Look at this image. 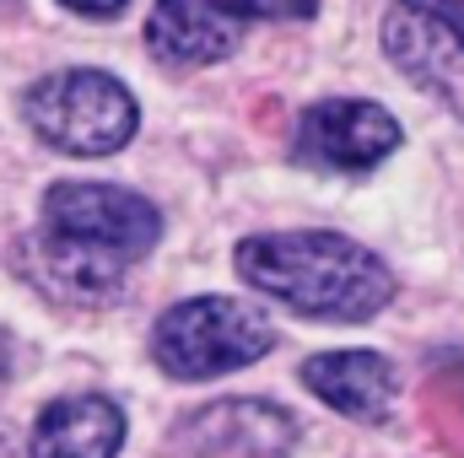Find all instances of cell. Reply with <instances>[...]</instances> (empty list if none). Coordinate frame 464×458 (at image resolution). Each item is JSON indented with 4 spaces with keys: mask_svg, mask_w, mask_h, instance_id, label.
Segmentation results:
<instances>
[{
    "mask_svg": "<svg viewBox=\"0 0 464 458\" xmlns=\"http://www.w3.org/2000/svg\"><path fill=\"white\" fill-rule=\"evenodd\" d=\"M400 140H405L400 119L389 114L383 103L330 98V103H314L308 114L297 119L292 157L308 162V167H324V173H367L383 157H394Z\"/></svg>",
    "mask_w": 464,
    "mask_h": 458,
    "instance_id": "5",
    "label": "cell"
},
{
    "mask_svg": "<svg viewBox=\"0 0 464 458\" xmlns=\"http://www.w3.org/2000/svg\"><path fill=\"white\" fill-rule=\"evenodd\" d=\"M232 22H303L319 11V0H206Z\"/></svg>",
    "mask_w": 464,
    "mask_h": 458,
    "instance_id": "12",
    "label": "cell"
},
{
    "mask_svg": "<svg viewBox=\"0 0 464 458\" xmlns=\"http://www.w3.org/2000/svg\"><path fill=\"white\" fill-rule=\"evenodd\" d=\"M65 11H82V16H119L130 0H60Z\"/></svg>",
    "mask_w": 464,
    "mask_h": 458,
    "instance_id": "13",
    "label": "cell"
},
{
    "mask_svg": "<svg viewBox=\"0 0 464 458\" xmlns=\"http://www.w3.org/2000/svg\"><path fill=\"white\" fill-rule=\"evenodd\" d=\"M237 43H243V22L222 16L206 0H157L151 16H146V49L173 71L217 65Z\"/></svg>",
    "mask_w": 464,
    "mask_h": 458,
    "instance_id": "9",
    "label": "cell"
},
{
    "mask_svg": "<svg viewBox=\"0 0 464 458\" xmlns=\"http://www.w3.org/2000/svg\"><path fill=\"white\" fill-rule=\"evenodd\" d=\"M44 227L82 237L92 248H109L124 264L146 259L162 237V216L146 195L119 189V184H92V178H65L44 195Z\"/></svg>",
    "mask_w": 464,
    "mask_h": 458,
    "instance_id": "4",
    "label": "cell"
},
{
    "mask_svg": "<svg viewBox=\"0 0 464 458\" xmlns=\"http://www.w3.org/2000/svg\"><path fill=\"white\" fill-rule=\"evenodd\" d=\"M232 264L254 291L308 319L362 324L394 297V275L383 270V259L341 232H259L237 243Z\"/></svg>",
    "mask_w": 464,
    "mask_h": 458,
    "instance_id": "1",
    "label": "cell"
},
{
    "mask_svg": "<svg viewBox=\"0 0 464 458\" xmlns=\"http://www.w3.org/2000/svg\"><path fill=\"white\" fill-rule=\"evenodd\" d=\"M5 372H11V340L0 335V377H5Z\"/></svg>",
    "mask_w": 464,
    "mask_h": 458,
    "instance_id": "15",
    "label": "cell"
},
{
    "mask_svg": "<svg viewBox=\"0 0 464 458\" xmlns=\"http://www.w3.org/2000/svg\"><path fill=\"white\" fill-rule=\"evenodd\" d=\"M11 453V432H5V426H0V458Z\"/></svg>",
    "mask_w": 464,
    "mask_h": 458,
    "instance_id": "16",
    "label": "cell"
},
{
    "mask_svg": "<svg viewBox=\"0 0 464 458\" xmlns=\"http://www.w3.org/2000/svg\"><path fill=\"white\" fill-rule=\"evenodd\" d=\"M270 350H276L270 313L243 302V297L173 302L151 329L157 367L179 383H206V377H222V372H237V367H254Z\"/></svg>",
    "mask_w": 464,
    "mask_h": 458,
    "instance_id": "2",
    "label": "cell"
},
{
    "mask_svg": "<svg viewBox=\"0 0 464 458\" xmlns=\"http://www.w3.org/2000/svg\"><path fill=\"white\" fill-rule=\"evenodd\" d=\"M303 388L351 421L378 426L394 405V367L378 350H319L303 361Z\"/></svg>",
    "mask_w": 464,
    "mask_h": 458,
    "instance_id": "10",
    "label": "cell"
},
{
    "mask_svg": "<svg viewBox=\"0 0 464 458\" xmlns=\"http://www.w3.org/2000/svg\"><path fill=\"white\" fill-rule=\"evenodd\" d=\"M383 54L464 119V22L438 16L416 0H394L383 16Z\"/></svg>",
    "mask_w": 464,
    "mask_h": 458,
    "instance_id": "6",
    "label": "cell"
},
{
    "mask_svg": "<svg viewBox=\"0 0 464 458\" xmlns=\"http://www.w3.org/2000/svg\"><path fill=\"white\" fill-rule=\"evenodd\" d=\"M16 270L54 302L65 308H109L124 291V259L109 248H92L82 237L38 227L33 237H22L16 248Z\"/></svg>",
    "mask_w": 464,
    "mask_h": 458,
    "instance_id": "7",
    "label": "cell"
},
{
    "mask_svg": "<svg viewBox=\"0 0 464 458\" xmlns=\"http://www.w3.org/2000/svg\"><path fill=\"white\" fill-rule=\"evenodd\" d=\"M124 448V410L103 394H71L54 399L33 421V458H119Z\"/></svg>",
    "mask_w": 464,
    "mask_h": 458,
    "instance_id": "11",
    "label": "cell"
},
{
    "mask_svg": "<svg viewBox=\"0 0 464 458\" xmlns=\"http://www.w3.org/2000/svg\"><path fill=\"white\" fill-rule=\"evenodd\" d=\"M22 114L38 129V140L71 151V157H109L135 140L140 109L130 87L109 71H54L27 87Z\"/></svg>",
    "mask_w": 464,
    "mask_h": 458,
    "instance_id": "3",
    "label": "cell"
},
{
    "mask_svg": "<svg viewBox=\"0 0 464 458\" xmlns=\"http://www.w3.org/2000/svg\"><path fill=\"white\" fill-rule=\"evenodd\" d=\"M416 5H427V11H438V16H454V22H464V0H416Z\"/></svg>",
    "mask_w": 464,
    "mask_h": 458,
    "instance_id": "14",
    "label": "cell"
},
{
    "mask_svg": "<svg viewBox=\"0 0 464 458\" xmlns=\"http://www.w3.org/2000/svg\"><path fill=\"white\" fill-rule=\"evenodd\" d=\"M292 443H297L292 415L265 399H222V405L189 415L179 432V448L195 458H286Z\"/></svg>",
    "mask_w": 464,
    "mask_h": 458,
    "instance_id": "8",
    "label": "cell"
}]
</instances>
